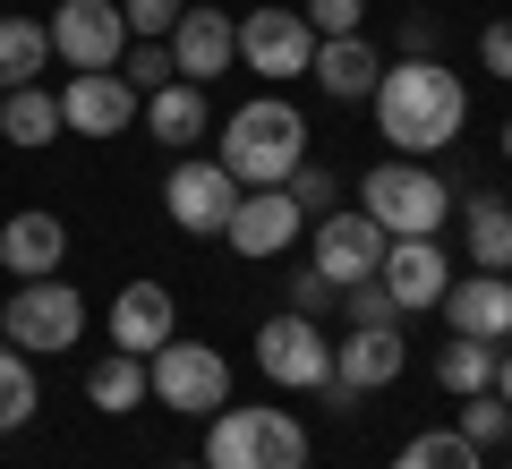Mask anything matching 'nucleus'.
I'll return each mask as SVG.
<instances>
[{
    "label": "nucleus",
    "mask_w": 512,
    "mask_h": 469,
    "mask_svg": "<svg viewBox=\"0 0 512 469\" xmlns=\"http://www.w3.org/2000/svg\"><path fill=\"white\" fill-rule=\"evenodd\" d=\"M231 60H239V18H222L214 0H188L180 26H171V77H188V86H214Z\"/></svg>",
    "instance_id": "12"
},
{
    "label": "nucleus",
    "mask_w": 512,
    "mask_h": 469,
    "mask_svg": "<svg viewBox=\"0 0 512 469\" xmlns=\"http://www.w3.org/2000/svg\"><path fill=\"white\" fill-rule=\"evenodd\" d=\"M222 171H231L239 188H282L299 163H308V120H299V103H282V94H256V103H239L231 120H222Z\"/></svg>",
    "instance_id": "2"
},
{
    "label": "nucleus",
    "mask_w": 512,
    "mask_h": 469,
    "mask_svg": "<svg viewBox=\"0 0 512 469\" xmlns=\"http://www.w3.org/2000/svg\"><path fill=\"white\" fill-rule=\"evenodd\" d=\"M43 410V384H35V359L18 342H0V435H18L26 418Z\"/></svg>",
    "instance_id": "26"
},
{
    "label": "nucleus",
    "mask_w": 512,
    "mask_h": 469,
    "mask_svg": "<svg viewBox=\"0 0 512 469\" xmlns=\"http://www.w3.org/2000/svg\"><path fill=\"white\" fill-rule=\"evenodd\" d=\"M402 367H410L402 325H350L342 342H333V376H342L350 393H384V384H402Z\"/></svg>",
    "instance_id": "16"
},
{
    "label": "nucleus",
    "mask_w": 512,
    "mask_h": 469,
    "mask_svg": "<svg viewBox=\"0 0 512 469\" xmlns=\"http://www.w3.org/2000/svg\"><path fill=\"white\" fill-rule=\"evenodd\" d=\"M86 401L103 418H128L137 401H146V359H128V350H103V359L86 367Z\"/></svg>",
    "instance_id": "25"
},
{
    "label": "nucleus",
    "mask_w": 512,
    "mask_h": 469,
    "mask_svg": "<svg viewBox=\"0 0 512 469\" xmlns=\"http://www.w3.org/2000/svg\"><path fill=\"white\" fill-rule=\"evenodd\" d=\"M436 43H444V26L427 18V9H410L402 18V52H436Z\"/></svg>",
    "instance_id": "37"
},
{
    "label": "nucleus",
    "mask_w": 512,
    "mask_h": 469,
    "mask_svg": "<svg viewBox=\"0 0 512 469\" xmlns=\"http://www.w3.org/2000/svg\"><path fill=\"white\" fill-rule=\"evenodd\" d=\"M453 214H461V256L478 273H504L512 265V205L504 197H453Z\"/></svg>",
    "instance_id": "22"
},
{
    "label": "nucleus",
    "mask_w": 512,
    "mask_h": 469,
    "mask_svg": "<svg viewBox=\"0 0 512 469\" xmlns=\"http://www.w3.org/2000/svg\"><path fill=\"white\" fill-rule=\"evenodd\" d=\"M504 282H512V265H504Z\"/></svg>",
    "instance_id": "41"
},
{
    "label": "nucleus",
    "mask_w": 512,
    "mask_h": 469,
    "mask_svg": "<svg viewBox=\"0 0 512 469\" xmlns=\"http://www.w3.org/2000/svg\"><path fill=\"white\" fill-rule=\"evenodd\" d=\"M436 384H444V393H487V384H495V342H470V333H453V342H444L436 350Z\"/></svg>",
    "instance_id": "27"
},
{
    "label": "nucleus",
    "mask_w": 512,
    "mask_h": 469,
    "mask_svg": "<svg viewBox=\"0 0 512 469\" xmlns=\"http://www.w3.org/2000/svg\"><path fill=\"white\" fill-rule=\"evenodd\" d=\"M146 393L163 401V410H180V418H214L222 401H231V359H222L214 342H180V333H171L146 359Z\"/></svg>",
    "instance_id": "6"
},
{
    "label": "nucleus",
    "mask_w": 512,
    "mask_h": 469,
    "mask_svg": "<svg viewBox=\"0 0 512 469\" xmlns=\"http://www.w3.org/2000/svg\"><path fill=\"white\" fill-rule=\"evenodd\" d=\"M367 111H376V137L393 145V154L427 163V154L461 145V128H470V86H461V69H444L436 52H402V60H384Z\"/></svg>",
    "instance_id": "1"
},
{
    "label": "nucleus",
    "mask_w": 512,
    "mask_h": 469,
    "mask_svg": "<svg viewBox=\"0 0 512 469\" xmlns=\"http://www.w3.org/2000/svg\"><path fill=\"white\" fill-rule=\"evenodd\" d=\"M478 60L495 69V86H512V18H495L487 35H478Z\"/></svg>",
    "instance_id": "36"
},
{
    "label": "nucleus",
    "mask_w": 512,
    "mask_h": 469,
    "mask_svg": "<svg viewBox=\"0 0 512 469\" xmlns=\"http://www.w3.org/2000/svg\"><path fill=\"white\" fill-rule=\"evenodd\" d=\"M231 205H239V180L214 163V154H180V163H171V180H163V214L180 222L188 239H222Z\"/></svg>",
    "instance_id": "11"
},
{
    "label": "nucleus",
    "mask_w": 512,
    "mask_h": 469,
    "mask_svg": "<svg viewBox=\"0 0 512 469\" xmlns=\"http://www.w3.org/2000/svg\"><path fill=\"white\" fill-rule=\"evenodd\" d=\"M43 35H52V60H60V69H120V52H128L120 0H60Z\"/></svg>",
    "instance_id": "10"
},
{
    "label": "nucleus",
    "mask_w": 512,
    "mask_h": 469,
    "mask_svg": "<svg viewBox=\"0 0 512 469\" xmlns=\"http://www.w3.org/2000/svg\"><path fill=\"white\" fill-rule=\"evenodd\" d=\"M60 256H69V222L43 214V205H26V214L0 222V273H60Z\"/></svg>",
    "instance_id": "19"
},
{
    "label": "nucleus",
    "mask_w": 512,
    "mask_h": 469,
    "mask_svg": "<svg viewBox=\"0 0 512 469\" xmlns=\"http://www.w3.org/2000/svg\"><path fill=\"white\" fill-rule=\"evenodd\" d=\"M120 77H128L137 94L171 86V43H128V52H120Z\"/></svg>",
    "instance_id": "31"
},
{
    "label": "nucleus",
    "mask_w": 512,
    "mask_h": 469,
    "mask_svg": "<svg viewBox=\"0 0 512 469\" xmlns=\"http://www.w3.org/2000/svg\"><path fill=\"white\" fill-rule=\"evenodd\" d=\"M342 307H350V325H402V307H393V290H384L376 273H367V282H350Z\"/></svg>",
    "instance_id": "32"
},
{
    "label": "nucleus",
    "mask_w": 512,
    "mask_h": 469,
    "mask_svg": "<svg viewBox=\"0 0 512 469\" xmlns=\"http://www.w3.org/2000/svg\"><path fill=\"white\" fill-rule=\"evenodd\" d=\"M308 77L333 94V103H367L376 77H384V52L367 35H325V43H316V60H308Z\"/></svg>",
    "instance_id": "20"
},
{
    "label": "nucleus",
    "mask_w": 512,
    "mask_h": 469,
    "mask_svg": "<svg viewBox=\"0 0 512 469\" xmlns=\"http://www.w3.org/2000/svg\"><path fill=\"white\" fill-rule=\"evenodd\" d=\"M308 231V214L291 205V188H239V205H231V222H222V239H231V256H282L291 239Z\"/></svg>",
    "instance_id": "13"
},
{
    "label": "nucleus",
    "mask_w": 512,
    "mask_h": 469,
    "mask_svg": "<svg viewBox=\"0 0 512 469\" xmlns=\"http://www.w3.org/2000/svg\"><path fill=\"white\" fill-rule=\"evenodd\" d=\"M504 205H512V197H504Z\"/></svg>",
    "instance_id": "42"
},
{
    "label": "nucleus",
    "mask_w": 512,
    "mask_h": 469,
    "mask_svg": "<svg viewBox=\"0 0 512 469\" xmlns=\"http://www.w3.org/2000/svg\"><path fill=\"white\" fill-rule=\"evenodd\" d=\"M180 9H188V0H120V18H128V43H171Z\"/></svg>",
    "instance_id": "30"
},
{
    "label": "nucleus",
    "mask_w": 512,
    "mask_h": 469,
    "mask_svg": "<svg viewBox=\"0 0 512 469\" xmlns=\"http://www.w3.org/2000/svg\"><path fill=\"white\" fill-rule=\"evenodd\" d=\"M495 393L512 401V350H495Z\"/></svg>",
    "instance_id": "38"
},
{
    "label": "nucleus",
    "mask_w": 512,
    "mask_h": 469,
    "mask_svg": "<svg viewBox=\"0 0 512 469\" xmlns=\"http://www.w3.org/2000/svg\"><path fill=\"white\" fill-rule=\"evenodd\" d=\"M43 69H52L43 18H0V94L9 86H43Z\"/></svg>",
    "instance_id": "24"
},
{
    "label": "nucleus",
    "mask_w": 512,
    "mask_h": 469,
    "mask_svg": "<svg viewBox=\"0 0 512 469\" xmlns=\"http://www.w3.org/2000/svg\"><path fill=\"white\" fill-rule=\"evenodd\" d=\"M256 367H265V384H282V393H316V384L333 376V342H325L316 316L282 307V316L256 325Z\"/></svg>",
    "instance_id": "8"
},
{
    "label": "nucleus",
    "mask_w": 512,
    "mask_h": 469,
    "mask_svg": "<svg viewBox=\"0 0 512 469\" xmlns=\"http://www.w3.org/2000/svg\"><path fill=\"white\" fill-rule=\"evenodd\" d=\"M171 469H205V461H171Z\"/></svg>",
    "instance_id": "40"
},
{
    "label": "nucleus",
    "mask_w": 512,
    "mask_h": 469,
    "mask_svg": "<svg viewBox=\"0 0 512 469\" xmlns=\"http://www.w3.org/2000/svg\"><path fill=\"white\" fill-rule=\"evenodd\" d=\"M171 333H180V299H171L163 282H128L120 299H111V350H128V359H154Z\"/></svg>",
    "instance_id": "17"
},
{
    "label": "nucleus",
    "mask_w": 512,
    "mask_h": 469,
    "mask_svg": "<svg viewBox=\"0 0 512 469\" xmlns=\"http://www.w3.org/2000/svg\"><path fill=\"white\" fill-rule=\"evenodd\" d=\"M453 435H470L478 452L512 444V401L495 393V384H487V393H461V418H453Z\"/></svg>",
    "instance_id": "29"
},
{
    "label": "nucleus",
    "mask_w": 512,
    "mask_h": 469,
    "mask_svg": "<svg viewBox=\"0 0 512 469\" xmlns=\"http://www.w3.org/2000/svg\"><path fill=\"white\" fill-rule=\"evenodd\" d=\"M205 469H308V427L274 401H222L205 418Z\"/></svg>",
    "instance_id": "3"
},
{
    "label": "nucleus",
    "mask_w": 512,
    "mask_h": 469,
    "mask_svg": "<svg viewBox=\"0 0 512 469\" xmlns=\"http://www.w3.org/2000/svg\"><path fill=\"white\" fill-rule=\"evenodd\" d=\"M376 282L393 290L402 316H419V307H444V290H453V256H444L436 239H384Z\"/></svg>",
    "instance_id": "15"
},
{
    "label": "nucleus",
    "mask_w": 512,
    "mask_h": 469,
    "mask_svg": "<svg viewBox=\"0 0 512 469\" xmlns=\"http://www.w3.org/2000/svg\"><path fill=\"white\" fill-rule=\"evenodd\" d=\"M444 325L470 333V342H512V282L504 273H453V290H444Z\"/></svg>",
    "instance_id": "18"
},
{
    "label": "nucleus",
    "mask_w": 512,
    "mask_h": 469,
    "mask_svg": "<svg viewBox=\"0 0 512 469\" xmlns=\"http://www.w3.org/2000/svg\"><path fill=\"white\" fill-rule=\"evenodd\" d=\"M0 137L18 145V154L52 145L60 137V94L52 86H9V94H0Z\"/></svg>",
    "instance_id": "23"
},
{
    "label": "nucleus",
    "mask_w": 512,
    "mask_h": 469,
    "mask_svg": "<svg viewBox=\"0 0 512 469\" xmlns=\"http://www.w3.org/2000/svg\"><path fill=\"white\" fill-rule=\"evenodd\" d=\"M333 299H342V290H333V282H325L316 265H308V273H291V307H299V316H325Z\"/></svg>",
    "instance_id": "35"
},
{
    "label": "nucleus",
    "mask_w": 512,
    "mask_h": 469,
    "mask_svg": "<svg viewBox=\"0 0 512 469\" xmlns=\"http://www.w3.org/2000/svg\"><path fill=\"white\" fill-rule=\"evenodd\" d=\"M393 469H487V452H478L470 435H453V427H427V435H410V444L393 452Z\"/></svg>",
    "instance_id": "28"
},
{
    "label": "nucleus",
    "mask_w": 512,
    "mask_h": 469,
    "mask_svg": "<svg viewBox=\"0 0 512 469\" xmlns=\"http://www.w3.org/2000/svg\"><path fill=\"white\" fill-rule=\"evenodd\" d=\"M137 120L154 128V145H171V154H188V145L214 128V103H205V86H188V77H171V86H154L146 103H137Z\"/></svg>",
    "instance_id": "21"
},
{
    "label": "nucleus",
    "mask_w": 512,
    "mask_h": 469,
    "mask_svg": "<svg viewBox=\"0 0 512 469\" xmlns=\"http://www.w3.org/2000/svg\"><path fill=\"white\" fill-rule=\"evenodd\" d=\"M495 145H504V163H512V120H504V128H495Z\"/></svg>",
    "instance_id": "39"
},
{
    "label": "nucleus",
    "mask_w": 512,
    "mask_h": 469,
    "mask_svg": "<svg viewBox=\"0 0 512 469\" xmlns=\"http://www.w3.org/2000/svg\"><path fill=\"white\" fill-rule=\"evenodd\" d=\"M308 265L325 273L333 290L367 282V273L384 265V231H376V214H367V205H333V214H316V231H308Z\"/></svg>",
    "instance_id": "9"
},
{
    "label": "nucleus",
    "mask_w": 512,
    "mask_h": 469,
    "mask_svg": "<svg viewBox=\"0 0 512 469\" xmlns=\"http://www.w3.org/2000/svg\"><path fill=\"white\" fill-rule=\"evenodd\" d=\"M137 103H146V94L128 86L120 69H77L69 86H60V128H77V137H120V128L137 120Z\"/></svg>",
    "instance_id": "14"
},
{
    "label": "nucleus",
    "mask_w": 512,
    "mask_h": 469,
    "mask_svg": "<svg viewBox=\"0 0 512 469\" xmlns=\"http://www.w3.org/2000/svg\"><path fill=\"white\" fill-rule=\"evenodd\" d=\"M282 188H291V205H299V214H333V171L299 163V171H291V180H282Z\"/></svg>",
    "instance_id": "34"
},
{
    "label": "nucleus",
    "mask_w": 512,
    "mask_h": 469,
    "mask_svg": "<svg viewBox=\"0 0 512 469\" xmlns=\"http://www.w3.org/2000/svg\"><path fill=\"white\" fill-rule=\"evenodd\" d=\"M359 205L376 214L384 239H436L444 214H453V180L427 171V163H410V154H384V163L359 180Z\"/></svg>",
    "instance_id": "4"
},
{
    "label": "nucleus",
    "mask_w": 512,
    "mask_h": 469,
    "mask_svg": "<svg viewBox=\"0 0 512 469\" xmlns=\"http://www.w3.org/2000/svg\"><path fill=\"white\" fill-rule=\"evenodd\" d=\"M239 60H248V77H265V86H291L316 60V26L299 18L291 0H265V9L239 18Z\"/></svg>",
    "instance_id": "7"
},
{
    "label": "nucleus",
    "mask_w": 512,
    "mask_h": 469,
    "mask_svg": "<svg viewBox=\"0 0 512 469\" xmlns=\"http://www.w3.org/2000/svg\"><path fill=\"white\" fill-rule=\"evenodd\" d=\"M299 18L316 26V43H325V35H359V26H367V0H299Z\"/></svg>",
    "instance_id": "33"
},
{
    "label": "nucleus",
    "mask_w": 512,
    "mask_h": 469,
    "mask_svg": "<svg viewBox=\"0 0 512 469\" xmlns=\"http://www.w3.org/2000/svg\"><path fill=\"white\" fill-rule=\"evenodd\" d=\"M0 333H9L26 359H60V350L86 342V299H77L60 273H35V282L9 290V307H0Z\"/></svg>",
    "instance_id": "5"
}]
</instances>
